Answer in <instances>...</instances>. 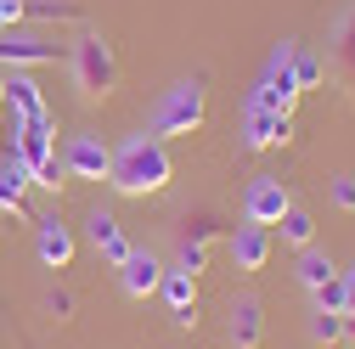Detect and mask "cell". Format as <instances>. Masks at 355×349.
Listing matches in <instances>:
<instances>
[{
  "label": "cell",
  "mask_w": 355,
  "mask_h": 349,
  "mask_svg": "<svg viewBox=\"0 0 355 349\" xmlns=\"http://www.w3.org/2000/svg\"><path fill=\"white\" fill-rule=\"evenodd\" d=\"M293 136V113H243V147L265 152V147H282Z\"/></svg>",
  "instance_id": "cell-15"
},
{
  "label": "cell",
  "mask_w": 355,
  "mask_h": 349,
  "mask_svg": "<svg viewBox=\"0 0 355 349\" xmlns=\"http://www.w3.org/2000/svg\"><path fill=\"white\" fill-rule=\"evenodd\" d=\"M203 265H209V248H203V242H187V237H181V265H175V271H187V276H198Z\"/></svg>",
  "instance_id": "cell-24"
},
{
  "label": "cell",
  "mask_w": 355,
  "mask_h": 349,
  "mask_svg": "<svg viewBox=\"0 0 355 349\" xmlns=\"http://www.w3.org/2000/svg\"><path fill=\"white\" fill-rule=\"evenodd\" d=\"M23 23V0H0V28H17Z\"/></svg>",
  "instance_id": "cell-29"
},
{
  "label": "cell",
  "mask_w": 355,
  "mask_h": 349,
  "mask_svg": "<svg viewBox=\"0 0 355 349\" xmlns=\"http://www.w3.org/2000/svg\"><path fill=\"white\" fill-rule=\"evenodd\" d=\"M181 237H187V242H203V248H209V242L220 237V220H214V214H187V231H181Z\"/></svg>",
  "instance_id": "cell-22"
},
{
  "label": "cell",
  "mask_w": 355,
  "mask_h": 349,
  "mask_svg": "<svg viewBox=\"0 0 355 349\" xmlns=\"http://www.w3.org/2000/svg\"><path fill=\"white\" fill-rule=\"evenodd\" d=\"M338 271H333V259L322 253V248H299V282L310 287V293H316L322 282H333Z\"/></svg>",
  "instance_id": "cell-19"
},
{
  "label": "cell",
  "mask_w": 355,
  "mask_h": 349,
  "mask_svg": "<svg viewBox=\"0 0 355 349\" xmlns=\"http://www.w3.org/2000/svg\"><path fill=\"white\" fill-rule=\"evenodd\" d=\"M338 338H349V343H355V316H344V327H338Z\"/></svg>",
  "instance_id": "cell-31"
},
{
  "label": "cell",
  "mask_w": 355,
  "mask_h": 349,
  "mask_svg": "<svg viewBox=\"0 0 355 349\" xmlns=\"http://www.w3.org/2000/svg\"><path fill=\"white\" fill-rule=\"evenodd\" d=\"M68 62V46L51 34H23V28H0V68H46Z\"/></svg>",
  "instance_id": "cell-6"
},
{
  "label": "cell",
  "mask_w": 355,
  "mask_h": 349,
  "mask_svg": "<svg viewBox=\"0 0 355 349\" xmlns=\"http://www.w3.org/2000/svg\"><path fill=\"white\" fill-rule=\"evenodd\" d=\"M293 79H299V91H316V84L327 79V62H322L316 51H304V46H293Z\"/></svg>",
  "instance_id": "cell-21"
},
{
  "label": "cell",
  "mask_w": 355,
  "mask_h": 349,
  "mask_svg": "<svg viewBox=\"0 0 355 349\" xmlns=\"http://www.w3.org/2000/svg\"><path fill=\"white\" fill-rule=\"evenodd\" d=\"M158 298L169 304V321L175 327H198V276H187V271H164V282H158Z\"/></svg>",
  "instance_id": "cell-10"
},
{
  "label": "cell",
  "mask_w": 355,
  "mask_h": 349,
  "mask_svg": "<svg viewBox=\"0 0 355 349\" xmlns=\"http://www.w3.org/2000/svg\"><path fill=\"white\" fill-rule=\"evenodd\" d=\"M288 208H293V197H288V186L277 181V174H254V181H248V192H243V220L277 226Z\"/></svg>",
  "instance_id": "cell-7"
},
{
  "label": "cell",
  "mask_w": 355,
  "mask_h": 349,
  "mask_svg": "<svg viewBox=\"0 0 355 349\" xmlns=\"http://www.w3.org/2000/svg\"><path fill=\"white\" fill-rule=\"evenodd\" d=\"M28 169L17 163V152H6V158H0V208H6V214H28Z\"/></svg>",
  "instance_id": "cell-17"
},
{
  "label": "cell",
  "mask_w": 355,
  "mask_h": 349,
  "mask_svg": "<svg viewBox=\"0 0 355 349\" xmlns=\"http://www.w3.org/2000/svg\"><path fill=\"white\" fill-rule=\"evenodd\" d=\"M12 152L28 169L34 186H62V158H57V118H17L12 129Z\"/></svg>",
  "instance_id": "cell-4"
},
{
  "label": "cell",
  "mask_w": 355,
  "mask_h": 349,
  "mask_svg": "<svg viewBox=\"0 0 355 349\" xmlns=\"http://www.w3.org/2000/svg\"><path fill=\"white\" fill-rule=\"evenodd\" d=\"M338 293H344V316H355V265L338 271Z\"/></svg>",
  "instance_id": "cell-28"
},
{
  "label": "cell",
  "mask_w": 355,
  "mask_h": 349,
  "mask_svg": "<svg viewBox=\"0 0 355 349\" xmlns=\"http://www.w3.org/2000/svg\"><path fill=\"white\" fill-rule=\"evenodd\" d=\"M46 310L68 321V316H73V293H68V287H51V293H46Z\"/></svg>",
  "instance_id": "cell-26"
},
{
  "label": "cell",
  "mask_w": 355,
  "mask_h": 349,
  "mask_svg": "<svg viewBox=\"0 0 355 349\" xmlns=\"http://www.w3.org/2000/svg\"><path fill=\"white\" fill-rule=\"evenodd\" d=\"M85 237H91V248L107 259V265H124V259H130V237H124V226L113 220L107 208H91V214H85Z\"/></svg>",
  "instance_id": "cell-12"
},
{
  "label": "cell",
  "mask_w": 355,
  "mask_h": 349,
  "mask_svg": "<svg viewBox=\"0 0 355 349\" xmlns=\"http://www.w3.org/2000/svg\"><path fill=\"white\" fill-rule=\"evenodd\" d=\"M68 62H73V91L85 102H102V96L119 91V57H113V46H107L96 28H85L73 46H68Z\"/></svg>",
  "instance_id": "cell-3"
},
{
  "label": "cell",
  "mask_w": 355,
  "mask_h": 349,
  "mask_svg": "<svg viewBox=\"0 0 355 349\" xmlns=\"http://www.w3.org/2000/svg\"><path fill=\"white\" fill-rule=\"evenodd\" d=\"M338 327H344V316H327V310L310 316V338L316 343H338Z\"/></svg>",
  "instance_id": "cell-23"
},
{
  "label": "cell",
  "mask_w": 355,
  "mask_h": 349,
  "mask_svg": "<svg viewBox=\"0 0 355 349\" xmlns=\"http://www.w3.org/2000/svg\"><path fill=\"white\" fill-rule=\"evenodd\" d=\"M113 169V147L102 136H73L62 147V174H73V181H107Z\"/></svg>",
  "instance_id": "cell-8"
},
{
  "label": "cell",
  "mask_w": 355,
  "mask_h": 349,
  "mask_svg": "<svg viewBox=\"0 0 355 349\" xmlns=\"http://www.w3.org/2000/svg\"><path fill=\"white\" fill-rule=\"evenodd\" d=\"M203 118H209V84H203V73H192V79H175L169 91L158 96V107L147 118V136H158V141L192 136Z\"/></svg>",
  "instance_id": "cell-2"
},
{
  "label": "cell",
  "mask_w": 355,
  "mask_h": 349,
  "mask_svg": "<svg viewBox=\"0 0 355 349\" xmlns=\"http://www.w3.org/2000/svg\"><path fill=\"white\" fill-rule=\"evenodd\" d=\"M299 102V79H293V39H277L265 57L254 91H248V113H293Z\"/></svg>",
  "instance_id": "cell-5"
},
{
  "label": "cell",
  "mask_w": 355,
  "mask_h": 349,
  "mask_svg": "<svg viewBox=\"0 0 355 349\" xmlns=\"http://www.w3.org/2000/svg\"><path fill=\"white\" fill-rule=\"evenodd\" d=\"M333 203H338L344 214H355V181H349V174H338V181H333Z\"/></svg>",
  "instance_id": "cell-27"
},
{
  "label": "cell",
  "mask_w": 355,
  "mask_h": 349,
  "mask_svg": "<svg viewBox=\"0 0 355 349\" xmlns=\"http://www.w3.org/2000/svg\"><path fill=\"white\" fill-rule=\"evenodd\" d=\"M226 248L237 259V271H265V259H271V226L243 220L237 231H226Z\"/></svg>",
  "instance_id": "cell-13"
},
{
  "label": "cell",
  "mask_w": 355,
  "mask_h": 349,
  "mask_svg": "<svg viewBox=\"0 0 355 349\" xmlns=\"http://www.w3.org/2000/svg\"><path fill=\"white\" fill-rule=\"evenodd\" d=\"M6 113H17V118H51L46 91H40V79L28 68H12L6 73Z\"/></svg>",
  "instance_id": "cell-14"
},
{
  "label": "cell",
  "mask_w": 355,
  "mask_h": 349,
  "mask_svg": "<svg viewBox=\"0 0 355 349\" xmlns=\"http://www.w3.org/2000/svg\"><path fill=\"white\" fill-rule=\"evenodd\" d=\"M0 102H6V68H0Z\"/></svg>",
  "instance_id": "cell-32"
},
{
  "label": "cell",
  "mask_w": 355,
  "mask_h": 349,
  "mask_svg": "<svg viewBox=\"0 0 355 349\" xmlns=\"http://www.w3.org/2000/svg\"><path fill=\"white\" fill-rule=\"evenodd\" d=\"M34 248H40V265L68 271V265H73V226L62 220V214H46V220H34Z\"/></svg>",
  "instance_id": "cell-9"
},
{
  "label": "cell",
  "mask_w": 355,
  "mask_h": 349,
  "mask_svg": "<svg viewBox=\"0 0 355 349\" xmlns=\"http://www.w3.org/2000/svg\"><path fill=\"white\" fill-rule=\"evenodd\" d=\"M226 338H232V349H259V343H265V304H259L254 293L232 298V321H226Z\"/></svg>",
  "instance_id": "cell-11"
},
{
  "label": "cell",
  "mask_w": 355,
  "mask_h": 349,
  "mask_svg": "<svg viewBox=\"0 0 355 349\" xmlns=\"http://www.w3.org/2000/svg\"><path fill=\"white\" fill-rule=\"evenodd\" d=\"M277 226H282V242H293V248H310V242H316V220H310V214H304L299 203L282 214Z\"/></svg>",
  "instance_id": "cell-20"
},
{
  "label": "cell",
  "mask_w": 355,
  "mask_h": 349,
  "mask_svg": "<svg viewBox=\"0 0 355 349\" xmlns=\"http://www.w3.org/2000/svg\"><path fill=\"white\" fill-rule=\"evenodd\" d=\"M175 181V163H169V147L158 136H124L113 147V169H107V186L124 192V197H153Z\"/></svg>",
  "instance_id": "cell-1"
},
{
  "label": "cell",
  "mask_w": 355,
  "mask_h": 349,
  "mask_svg": "<svg viewBox=\"0 0 355 349\" xmlns=\"http://www.w3.org/2000/svg\"><path fill=\"white\" fill-rule=\"evenodd\" d=\"M23 17H34V23H73V28H85V6H79V0H23Z\"/></svg>",
  "instance_id": "cell-18"
},
{
  "label": "cell",
  "mask_w": 355,
  "mask_h": 349,
  "mask_svg": "<svg viewBox=\"0 0 355 349\" xmlns=\"http://www.w3.org/2000/svg\"><path fill=\"white\" fill-rule=\"evenodd\" d=\"M6 129H17V113H6V102H0V136H6Z\"/></svg>",
  "instance_id": "cell-30"
},
{
  "label": "cell",
  "mask_w": 355,
  "mask_h": 349,
  "mask_svg": "<svg viewBox=\"0 0 355 349\" xmlns=\"http://www.w3.org/2000/svg\"><path fill=\"white\" fill-rule=\"evenodd\" d=\"M316 310H327V316H344V293H338V276L316 287Z\"/></svg>",
  "instance_id": "cell-25"
},
{
  "label": "cell",
  "mask_w": 355,
  "mask_h": 349,
  "mask_svg": "<svg viewBox=\"0 0 355 349\" xmlns=\"http://www.w3.org/2000/svg\"><path fill=\"white\" fill-rule=\"evenodd\" d=\"M158 282H164V265H158L153 253L130 248V259L119 265V287H124L130 298H153V293H158Z\"/></svg>",
  "instance_id": "cell-16"
}]
</instances>
